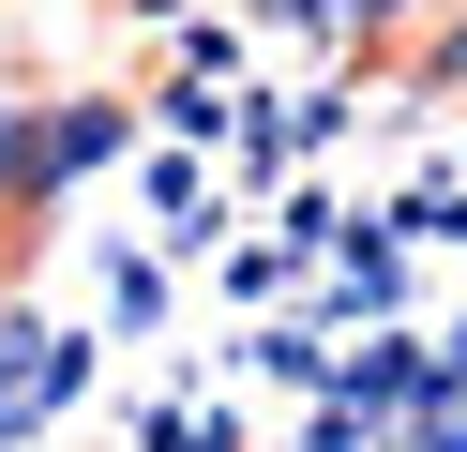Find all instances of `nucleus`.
Wrapping results in <instances>:
<instances>
[{"instance_id": "obj_3", "label": "nucleus", "mask_w": 467, "mask_h": 452, "mask_svg": "<svg viewBox=\"0 0 467 452\" xmlns=\"http://www.w3.org/2000/svg\"><path fill=\"white\" fill-rule=\"evenodd\" d=\"M332 16H347V30H392V16H407V0H332Z\"/></svg>"}, {"instance_id": "obj_1", "label": "nucleus", "mask_w": 467, "mask_h": 452, "mask_svg": "<svg viewBox=\"0 0 467 452\" xmlns=\"http://www.w3.org/2000/svg\"><path fill=\"white\" fill-rule=\"evenodd\" d=\"M121 151H136V121H121V106H46L31 136H16V181H0V196H16V211H61L76 181L121 166Z\"/></svg>"}, {"instance_id": "obj_2", "label": "nucleus", "mask_w": 467, "mask_h": 452, "mask_svg": "<svg viewBox=\"0 0 467 452\" xmlns=\"http://www.w3.org/2000/svg\"><path fill=\"white\" fill-rule=\"evenodd\" d=\"M76 377H91V347H76V331H61V317H31V301H16V317H0V452L31 437V422H46V407H61V392H76Z\"/></svg>"}, {"instance_id": "obj_4", "label": "nucleus", "mask_w": 467, "mask_h": 452, "mask_svg": "<svg viewBox=\"0 0 467 452\" xmlns=\"http://www.w3.org/2000/svg\"><path fill=\"white\" fill-rule=\"evenodd\" d=\"M136 16H196V0H136Z\"/></svg>"}]
</instances>
